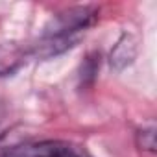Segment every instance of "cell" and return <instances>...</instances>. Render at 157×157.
<instances>
[{
    "instance_id": "cell-2",
    "label": "cell",
    "mask_w": 157,
    "mask_h": 157,
    "mask_svg": "<svg viewBox=\"0 0 157 157\" xmlns=\"http://www.w3.org/2000/svg\"><path fill=\"white\" fill-rule=\"evenodd\" d=\"M135 56H137V43H135V39H133V35H122L120 39H118V43L115 44V48H113V52H111V67H115V68H124V67H128L133 59H135Z\"/></svg>"
},
{
    "instance_id": "cell-4",
    "label": "cell",
    "mask_w": 157,
    "mask_h": 157,
    "mask_svg": "<svg viewBox=\"0 0 157 157\" xmlns=\"http://www.w3.org/2000/svg\"><path fill=\"white\" fill-rule=\"evenodd\" d=\"M56 157H93V155L89 151H85L83 148H80V146H74V144H68V142H61L59 148H57Z\"/></svg>"
},
{
    "instance_id": "cell-1",
    "label": "cell",
    "mask_w": 157,
    "mask_h": 157,
    "mask_svg": "<svg viewBox=\"0 0 157 157\" xmlns=\"http://www.w3.org/2000/svg\"><path fill=\"white\" fill-rule=\"evenodd\" d=\"M32 56L30 46H22L17 43L0 44V76L13 74L21 65L26 63V57Z\"/></svg>"
},
{
    "instance_id": "cell-3",
    "label": "cell",
    "mask_w": 157,
    "mask_h": 157,
    "mask_svg": "<svg viewBox=\"0 0 157 157\" xmlns=\"http://www.w3.org/2000/svg\"><path fill=\"white\" fill-rule=\"evenodd\" d=\"M137 146L142 151H150V153L155 151V128L153 126H148L137 131Z\"/></svg>"
}]
</instances>
